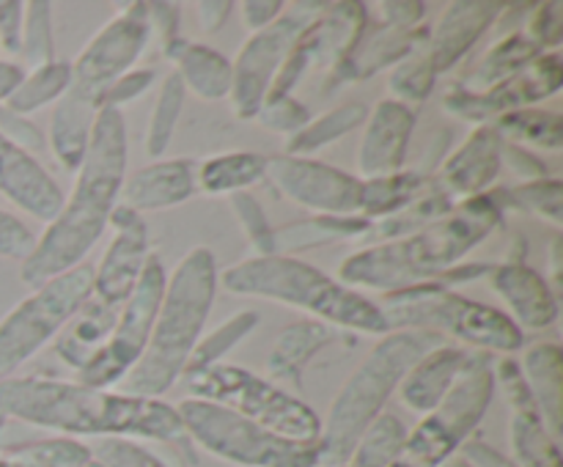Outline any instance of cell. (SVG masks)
Masks as SVG:
<instances>
[{"label":"cell","mask_w":563,"mask_h":467,"mask_svg":"<svg viewBox=\"0 0 563 467\" xmlns=\"http://www.w3.org/2000/svg\"><path fill=\"white\" fill-rule=\"evenodd\" d=\"M231 209H234L236 220H240L242 231H245L247 242L256 251V256H275V229L269 223L267 212L258 203L256 196L251 192H234L231 196Z\"/></svg>","instance_id":"47"},{"label":"cell","mask_w":563,"mask_h":467,"mask_svg":"<svg viewBox=\"0 0 563 467\" xmlns=\"http://www.w3.org/2000/svg\"><path fill=\"white\" fill-rule=\"evenodd\" d=\"M148 42L152 25L146 3H126L71 60L69 88L58 99L49 119V146L66 170H77L82 163L104 93L135 66Z\"/></svg>","instance_id":"5"},{"label":"cell","mask_w":563,"mask_h":467,"mask_svg":"<svg viewBox=\"0 0 563 467\" xmlns=\"http://www.w3.org/2000/svg\"><path fill=\"white\" fill-rule=\"evenodd\" d=\"M366 115L368 108L363 102H344L339 108L328 110V113L317 115V119L311 115V121L300 132L286 137V154H291V157H311L313 152L330 146L333 141L366 124Z\"/></svg>","instance_id":"36"},{"label":"cell","mask_w":563,"mask_h":467,"mask_svg":"<svg viewBox=\"0 0 563 467\" xmlns=\"http://www.w3.org/2000/svg\"><path fill=\"white\" fill-rule=\"evenodd\" d=\"M165 280H168V275H165L163 262L152 253L135 289L119 308V316H115L108 341L77 371V382L88 385V388L110 390L132 371V366L141 360L143 349H146L148 335H152L154 319H157L159 302H163Z\"/></svg>","instance_id":"13"},{"label":"cell","mask_w":563,"mask_h":467,"mask_svg":"<svg viewBox=\"0 0 563 467\" xmlns=\"http://www.w3.org/2000/svg\"><path fill=\"white\" fill-rule=\"evenodd\" d=\"M9 421L60 432L64 437H132L176 445L192 456L176 404L163 399L99 390L53 377L0 379V434Z\"/></svg>","instance_id":"1"},{"label":"cell","mask_w":563,"mask_h":467,"mask_svg":"<svg viewBox=\"0 0 563 467\" xmlns=\"http://www.w3.org/2000/svg\"><path fill=\"white\" fill-rule=\"evenodd\" d=\"M522 379L531 390L537 410L544 426L555 440L561 437V410H563V355L559 344H531L522 352L520 363Z\"/></svg>","instance_id":"29"},{"label":"cell","mask_w":563,"mask_h":467,"mask_svg":"<svg viewBox=\"0 0 563 467\" xmlns=\"http://www.w3.org/2000/svg\"><path fill=\"white\" fill-rule=\"evenodd\" d=\"M372 231V220L363 214H313V218L297 220V223L275 229V256H291L297 251H311V247L333 245V242L357 240V236Z\"/></svg>","instance_id":"32"},{"label":"cell","mask_w":563,"mask_h":467,"mask_svg":"<svg viewBox=\"0 0 563 467\" xmlns=\"http://www.w3.org/2000/svg\"><path fill=\"white\" fill-rule=\"evenodd\" d=\"M0 196L47 223L64 203V190L53 174L5 132H0Z\"/></svg>","instance_id":"19"},{"label":"cell","mask_w":563,"mask_h":467,"mask_svg":"<svg viewBox=\"0 0 563 467\" xmlns=\"http://www.w3.org/2000/svg\"><path fill=\"white\" fill-rule=\"evenodd\" d=\"M198 20H201V27L207 33H218L225 22L231 20V11H234V3L229 0H201L196 3Z\"/></svg>","instance_id":"58"},{"label":"cell","mask_w":563,"mask_h":467,"mask_svg":"<svg viewBox=\"0 0 563 467\" xmlns=\"http://www.w3.org/2000/svg\"><path fill=\"white\" fill-rule=\"evenodd\" d=\"M563 5L561 3H542L533 5L528 14L526 33L533 42L542 47V53H553L561 42V27H563Z\"/></svg>","instance_id":"50"},{"label":"cell","mask_w":563,"mask_h":467,"mask_svg":"<svg viewBox=\"0 0 563 467\" xmlns=\"http://www.w3.org/2000/svg\"><path fill=\"white\" fill-rule=\"evenodd\" d=\"M374 9L379 11V22L390 27H418L427 14V5L418 3V0H390V3H377Z\"/></svg>","instance_id":"55"},{"label":"cell","mask_w":563,"mask_h":467,"mask_svg":"<svg viewBox=\"0 0 563 467\" xmlns=\"http://www.w3.org/2000/svg\"><path fill=\"white\" fill-rule=\"evenodd\" d=\"M110 225L115 229V234L102 262L93 269V297L104 305L121 308L152 256V236H148L146 218L132 212L124 203L113 209Z\"/></svg>","instance_id":"18"},{"label":"cell","mask_w":563,"mask_h":467,"mask_svg":"<svg viewBox=\"0 0 563 467\" xmlns=\"http://www.w3.org/2000/svg\"><path fill=\"white\" fill-rule=\"evenodd\" d=\"M126 159L130 141L124 113L102 108L93 121L82 163L75 170V187L69 196H64L58 214L49 220L44 234L33 242L31 253L20 262L22 283L36 289L44 280L86 262L110 225V214L119 207Z\"/></svg>","instance_id":"2"},{"label":"cell","mask_w":563,"mask_h":467,"mask_svg":"<svg viewBox=\"0 0 563 467\" xmlns=\"http://www.w3.org/2000/svg\"><path fill=\"white\" fill-rule=\"evenodd\" d=\"M335 341V330L319 319H302V322L289 324L275 338L273 352H269L267 371L269 382L300 388L306 368L311 366L313 357Z\"/></svg>","instance_id":"28"},{"label":"cell","mask_w":563,"mask_h":467,"mask_svg":"<svg viewBox=\"0 0 563 467\" xmlns=\"http://www.w3.org/2000/svg\"><path fill=\"white\" fill-rule=\"evenodd\" d=\"M509 440L515 467H563L559 440L548 432L533 401L511 407Z\"/></svg>","instance_id":"34"},{"label":"cell","mask_w":563,"mask_h":467,"mask_svg":"<svg viewBox=\"0 0 563 467\" xmlns=\"http://www.w3.org/2000/svg\"><path fill=\"white\" fill-rule=\"evenodd\" d=\"M185 99H187L185 82L179 80L176 71H170V75L163 80V86H159L157 102H154L152 119H148V126H146V137H143V143H146V154L152 159H163V154L168 152L176 126H179L181 110H185Z\"/></svg>","instance_id":"41"},{"label":"cell","mask_w":563,"mask_h":467,"mask_svg":"<svg viewBox=\"0 0 563 467\" xmlns=\"http://www.w3.org/2000/svg\"><path fill=\"white\" fill-rule=\"evenodd\" d=\"M429 31L427 27H390L377 22V25L363 27L361 42L355 44L350 55L330 71V86L339 88L344 82L368 80L377 71L388 69V66L401 64L407 55L421 49L427 44Z\"/></svg>","instance_id":"24"},{"label":"cell","mask_w":563,"mask_h":467,"mask_svg":"<svg viewBox=\"0 0 563 467\" xmlns=\"http://www.w3.org/2000/svg\"><path fill=\"white\" fill-rule=\"evenodd\" d=\"M561 236H555L553 240V247H550V264H553V280L555 283H561Z\"/></svg>","instance_id":"61"},{"label":"cell","mask_w":563,"mask_h":467,"mask_svg":"<svg viewBox=\"0 0 563 467\" xmlns=\"http://www.w3.org/2000/svg\"><path fill=\"white\" fill-rule=\"evenodd\" d=\"M220 286L231 294L264 297L300 308L330 327L357 330L368 335L390 333L377 302L297 256L242 258L223 269Z\"/></svg>","instance_id":"7"},{"label":"cell","mask_w":563,"mask_h":467,"mask_svg":"<svg viewBox=\"0 0 563 467\" xmlns=\"http://www.w3.org/2000/svg\"><path fill=\"white\" fill-rule=\"evenodd\" d=\"M16 467H86L93 459L91 445L77 437H49L5 451Z\"/></svg>","instance_id":"44"},{"label":"cell","mask_w":563,"mask_h":467,"mask_svg":"<svg viewBox=\"0 0 563 467\" xmlns=\"http://www.w3.org/2000/svg\"><path fill=\"white\" fill-rule=\"evenodd\" d=\"M198 192L196 163L185 157L154 159L130 174L121 185L119 203L132 212H157V209L179 207Z\"/></svg>","instance_id":"25"},{"label":"cell","mask_w":563,"mask_h":467,"mask_svg":"<svg viewBox=\"0 0 563 467\" xmlns=\"http://www.w3.org/2000/svg\"><path fill=\"white\" fill-rule=\"evenodd\" d=\"M324 9H328V3H311V0L286 3L284 14L273 25L258 33H251V38L242 44L240 53H236V60L231 64L234 75H231L229 99L236 119H256V113L267 102L269 91H273V82L278 77L280 66H284L286 55L291 53L300 33Z\"/></svg>","instance_id":"14"},{"label":"cell","mask_w":563,"mask_h":467,"mask_svg":"<svg viewBox=\"0 0 563 467\" xmlns=\"http://www.w3.org/2000/svg\"><path fill=\"white\" fill-rule=\"evenodd\" d=\"M495 355L467 349L460 377L438 407L407 434L401 459L412 467H443L471 440L495 399Z\"/></svg>","instance_id":"11"},{"label":"cell","mask_w":563,"mask_h":467,"mask_svg":"<svg viewBox=\"0 0 563 467\" xmlns=\"http://www.w3.org/2000/svg\"><path fill=\"white\" fill-rule=\"evenodd\" d=\"M33 242V231L16 218L14 212H5L0 209V258H25L31 253Z\"/></svg>","instance_id":"51"},{"label":"cell","mask_w":563,"mask_h":467,"mask_svg":"<svg viewBox=\"0 0 563 467\" xmlns=\"http://www.w3.org/2000/svg\"><path fill=\"white\" fill-rule=\"evenodd\" d=\"M163 53L174 64V71L185 82L187 91H192L196 97L218 102L231 93V75L234 71H231V60L220 49L176 36L168 44H163Z\"/></svg>","instance_id":"27"},{"label":"cell","mask_w":563,"mask_h":467,"mask_svg":"<svg viewBox=\"0 0 563 467\" xmlns=\"http://www.w3.org/2000/svg\"><path fill=\"white\" fill-rule=\"evenodd\" d=\"M69 77L71 60L55 58L49 64L33 66L31 71H25V77L14 88V93L5 99L3 108L11 110L14 115L36 113V110L47 108L49 102H58L64 97L66 88H69Z\"/></svg>","instance_id":"38"},{"label":"cell","mask_w":563,"mask_h":467,"mask_svg":"<svg viewBox=\"0 0 563 467\" xmlns=\"http://www.w3.org/2000/svg\"><path fill=\"white\" fill-rule=\"evenodd\" d=\"M218 258L209 247L198 245L181 256L165 280L163 302L154 319L152 335L141 360L119 382L121 393L163 399L181 377L187 360L201 341L203 327L218 297Z\"/></svg>","instance_id":"4"},{"label":"cell","mask_w":563,"mask_h":467,"mask_svg":"<svg viewBox=\"0 0 563 467\" xmlns=\"http://www.w3.org/2000/svg\"><path fill=\"white\" fill-rule=\"evenodd\" d=\"M267 176V157L256 152H225L207 157L196 165L198 190L209 196H234L245 192Z\"/></svg>","instance_id":"33"},{"label":"cell","mask_w":563,"mask_h":467,"mask_svg":"<svg viewBox=\"0 0 563 467\" xmlns=\"http://www.w3.org/2000/svg\"><path fill=\"white\" fill-rule=\"evenodd\" d=\"M504 3H489V0H460L445 9L440 16L438 27L429 31L427 44L421 47L423 58L434 69V75L454 69L473 47L478 38L504 16Z\"/></svg>","instance_id":"21"},{"label":"cell","mask_w":563,"mask_h":467,"mask_svg":"<svg viewBox=\"0 0 563 467\" xmlns=\"http://www.w3.org/2000/svg\"><path fill=\"white\" fill-rule=\"evenodd\" d=\"M561 86V55L553 49V53H542L539 58H533L520 75H515L511 80L500 82V86L489 88L484 93H467L462 88L451 86L449 93L443 97V108L449 113L460 115V119L487 124L489 119L495 121L498 115L509 113V110L533 108V102H542V99L559 93Z\"/></svg>","instance_id":"17"},{"label":"cell","mask_w":563,"mask_h":467,"mask_svg":"<svg viewBox=\"0 0 563 467\" xmlns=\"http://www.w3.org/2000/svg\"><path fill=\"white\" fill-rule=\"evenodd\" d=\"M22 22H25V3L0 0V47L5 55H20Z\"/></svg>","instance_id":"53"},{"label":"cell","mask_w":563,"mask_h":467,"mask_svg":"<svg viewBox=\"0 0 563 467\" xmlns=\"http://www.w3.org/2000/svg\"><path fill=\"white\" fill-rule=\"evenodd\" d=\"M432 185V176L418 168H405L399 174L377 176V179H363L361 192V214L363 218H388L405 209L412 198L421 196Z\"/></svg>","instance_id":"35"},{"label":"cell","mask_w":563,"mask_h":467,"mask_svg":"<svg viewBox=\"0 0 563 467\" xmlns=\"http://www.w3.org/2000/svg\"><path fill=\"white\" fill-rule=\"evenodd\" d=\"M284 0H245V3H240L242 22H245L251 33H258L264 31V27L273 25V22L284 14Z\"/></svg>","instance_id":"56"},{"label":"cell","mask_w":563,"mask_h":467,"mask_svg":"<svg viewBox=\"0 0 563 467\" xmlns=\"http://www.w3.org/2000/svg\"><path fill=\"white\" fill-rule=\"evenodd\" d=\"M500 146H504V141H500L498 132L493 130V124H478L476 130L462 141V146L443 159L440 176L434 181H438L456 203L467 201V198L487 196L489 187H493L495 179L500 176V168H504Z\"/></svg>","instance_id":"22"},{"label":"cell","mask_w":563,"mask_h":467,"mask_svg":"<svg viewBox=\"0 0 563 467\" xmlns=\"http://www.w3.org/2000/svg\"><path fill=\"white\" fill-rule=\"evenodd\" d=\"M434 82H438V75L429 66V60L423 58L421 49H416L412 55H407L401 64L394 66L390 71V99L396 102H427L429 93L434 91Z\"/></svg>","instance_id":"46"},{"label":"cell","mask_w":563,"mask_h":467,"mask_svg":"<svg viewBox=\"0 0 563 467\" xmlns=\"http://www.w3.org/2000/svg\"><path fill=\"white\" fill-rule=\"evenodd\" d=\"M465 360L467 349L454 346L451 341L429 349L399 382L401 401H405L412 412H418V415H429V412L443 401V396L449 393L451 385L456 382Z\"/></svg>","instance_id":"26"},{"label":"cell","mask_w":563,"mask_h":467,"mask_svg":"<svg viewBox=\"0 0 563 467\" xmlns=\"http://www.w3.org/2000/svg\"><path fill=\"white\" fill-rule=\"evenodd\" d=\"M366 22L368 5L352 3V0L328 3V9L300 33L291 53L286 55L269 97H289L300 86L302 77L311 69H319V66L333 71L355 49V44L361 42Z\"/></svg>","instance_id":"15"},{"label":"cell","mask_w":563,"mask_h":467,"mask_svg":"<svg viewBox=\"0 0 563 467\" xmlns=\"http://www.w3.org/2000/svg\"><path fill=\"white\" fill-rule=\"evenodd\" d=\"M115 316H119V308L104 305L97 297H88L86 305L71 316V322L60 330V338L55 344L60 360L69 368L80 371L93 355L104 346L110 330H113Z\"/></svg>","instance_id":"31"},{"label":"cell","mask_w":563,"mask_h":467,"mask_svg":"<svg viewBox=\"0 0 563 467\" xmlns=\"http://www.w3.org/2000/svg\"><path fill=\"white\" fill-rule=\"evenodd\" d=\"M410 429L405 426L396 412L385 410L372 426L363 432V437L357 440L355 451H352L346 467H388L405 454V443Z\"/></svg>","instance_id":"39"},{"label":"cell","mask_w":563,"mask_h":467,"mask_svg":"<svg viewBox=\"0 0 563 467\" xmlns=\"http://www.w3.org/2000/svg\"><path fill=\"white\" fill-rule=\"evenodd\" d=\"M377 308L383 311L388 330H429L493 355L495 352L511 355L526 344V333L517 327L509 313L438 283L410 286L385 294Z\"/></svg>","instance_id":"8"},{"label":"cell","mask_w":563,"mask_h":467,"mask_svg":"<svg viewBox=\"0 0 563 467\" xmlns=\"http://www.w3.org/2000/svg\"><path fill=\"white\" fill-rule=\"evenodd\" d=\"M256 119L262 121L264 130L291 137L311 121V110H308L306 102L289 93V97H269L256 113Z\"/></svg>","instance_id":"49"},{"label":"cell","mask_w":563,"mask_h":467,"mask_svg":"<svg viewBox=\"0 0 563 467\" xmlns=\"http://www.w3.org/2000/svg\"><path fill=\"white\" fill-rule=\"evenodd\" d=\"M412 132H416V113L410 104L383 99L366 115L361 148H357V168L366 179L390 176L405 170L407 152H410Z\"/></svg>","instance_id":"20"},{"label":"cell","mask_w":563,"mask_h":467,"mask_svg":"<svg viewBox=\"0 0 563 467\" xmlns=\"http://www.w3.org/2000/svg\"><path fill=\"white\" fill-rule=\"evenodd\" d=\"M443 467H473V465H471V462H467V459H462V456H456V459L445 462Z\"/></svg>","instance_id":"62"},{"label":"cell","mask_w":563,"mask_h":467,"mask_svg":"<svg viewBox=\"0 0 563 467\" xmlns=\"http://www.w3.org/2000/svg\"><path fill=\"white\" fill-rule=\"evenodd\" d=\"M93 294V267L82 262L44 280L0 319V379L14 377L44 344L55 338Z\"/></svg>","instance_id":"12"},{"label":"cell","mask_w":563,"mask_h":467,"mask_svg":"<svg viewBox=\"0 0 563 467\" xmlns=\"http://www.w3.org/2000/svg\"><path fill=\"white\" fill-rule=\"evenodd\" d=\"M344 467H346V465H344Z\"/></svg>","instance_id":"64"},{"label":"cell","mask_w":563,"mask_h":467,"mask_svg":"<svg viewBox=\"0 0 563 467\" xmlns=\"http://www.w3.org/2000/svg\"><path fill=\"white\" fill-rule=\"evenodd\" d=\"M154 77H157L154 69H130L124 77H119V80L108 88V93H104L102 99V108L121 110V104L135 102L141 93H146L148 88H152Z\"/></svg>","instance_id":"52"},{"label":"cell","mask_w":563,"mask_h":467,"mask_svg":"<svg viewBox=\"0 0 563 467\" xmlns=\"http://www.w3.org/2000/svg\"><path fill=\"white\" fill-rule=\"evenodd\" d=\"M267 176L286 198L313 212L339 218L361 214L363 179L322 159L280 154L267 159Z\"/></svg>","instance_id":"16"},{"label":"cell","mask_w":563,"mask_h":467,"mask_svg":"<svg viewBox=\"0 0 563 467\" xmlns=\"http://www.w3.org/2000/svg\"><path fill=\"white\" fill-rule=\"evenodd\" d=\"M91 451L102 467H170L163 456L132 437H99Z\"/></svg>","instance_id":"48"},{"label":"cell","mask_w":563,"mask_h":467,"mask_svg":"<svg viewBox=\"0 0 563 467\" xmlns=\"http://www.w3.org/2000/svg\"><path fill=\"white\" fill-rule=\"evenodd\" d=\"M146 14L152 36L163 38V44L179 36V5L176 3H146Z\"/></svg>","instance_id":"57"},{"label":"cell","mask_w":563,"mask_h":467,"mask_svg":"<svg viewBox=\"0 0 563 467\" xmlns=\"http://www.w3.org/2000/svg\"><path fill=\"white\" fill-rule=\"evenodd\" d=\"M500 159H504V165H509V168L515 170L517 176H522L526 181L548 179L550 176L548 165H544L537 154L528 152V148L522 146H515V143L504 141V146H500Z\"/></svg>","instance_id":"54"},{"label":"cell","mask_w":563,"mask_h":467,"mask_svg":"<svg viewBox=\"0 0 563 467\" xmlns=\"http://www.w3.org/2000/svg\"><path fill=\"white\" fill-rule=\"evenodd\" d=\"M539 55H542V47L526 31H511L482 55V60L467 75V80L456 82V88L467 93H484L489 88L500 86V82L511 80L515 75H520Z\"/></svg>","instance_id":"30"},{"label":"cell","mask_w":563,"mask_h":467,"mask_svg":"<svg viewBox=\"0 0 563 467\" xmlns=\"http://www.w3.org/2000/svg\"><path fill=\"white\" fill-rule=\"evenodd\" d=\"M258 322H262V316L247 308V311H240V313H234V316L225 319V322L220 324V327H214L212 333L201 335V341H198L196 349H192L190 360H187L185 377L192 371H203V368L218 366V363L223 360L229 352H234L236 346H240L242 341H245L247 335L258 327Z\"/></svg>","instance_id":"42"},{"label":"cell","mask_w":563,"mask_h":467,"mask_svg":"<svg viewBox=\"0 0 563 467\" xmlns=\"http://www.w3.org/2000/svg\"><path fill=\"white\" fill-rule=\"evenodd\" d=\"M20 58L27 64L42 66L55 60V36H53V5L44 0L25 3V22H22V47Z\"/></svg>","instance_id":"45"},{"label":"cell","mask_w":563,"mask_h":467,"mask_svg":"<svg viewBox=\"0 0 563 467\" xmlns=\"http://www.w3.org/2000/svg\"><path fill=\"white\" fill-rule=\"evenodd\" d=\"M187 390L192 399L214 401L269 432L280 434L297 443H317L322 434V418L311 404L295 396L291 390L234 366V363H218L203 371H192L185 377Z\"/></svg>","instance_id":"9"},{"label":"cell","mask_w":563,"mask_h":467,"mask_svg":"<svg viewBox=\"0 0 563 467\" xmlns=\"http://www.w3.org/2000/svg\"><path fill=\"white\" fill-rule=\"evenodd\" d=\"M0 467H16V465H14V462L9 459V456H5V454H0Z\"/></svg>","instance_id":"63"},{"label":"cell","mask_w":563,"mask_h":467,"mask_svg":"<svg viewBox=\"0 0 563 467\" xmlns=\"http://www.w3.org/2000/svg\"><path fill=\"white\" fill-rule=\"evenodd\" d=\"M456 207L454 198L432 179V185L421 192L418 198H412L405 209H399L396 214H388V218L372 223V231H377L385 240H396V236H407L412 231L423 229V225L434 223L438 218L449 214L451 209Z\"/></svg>","instance_id":"40"},{"label":"cell","mask_w":563,"mask_h":467,"mask_svg":"<svg viewBox=\"0 0 563 467\" xmlns=\"http://www.w3.org/2000/svg\"><path fill=\"white\" fill-rule=\"evenodd\" d=\"M449 338L429 330H390L385 333L366 360L346 377L330 404L319 434V467H344L357 440L385 412L390 396L399 390L405 374L434 346Z\"/></svg>","instance_id":"6"},{"label":"cell","mask_w":563,"mask_h":467,"mask_svg":"<svg viewBox=\"0 0 563 467\" xmlns=\"http://www.w3.org/2000/svg\"><path fill=\"white\" fill-rule=\"evenodd\" d=\"M22 77H25L22 64H14V60H0V104L14 93V88L22 82Z\"/></svg>","instance_id":"60"},{"label":"cell","mask_w":563,"mask_h":467,"mask_svg":"<svg viewBox=\"0 0 563 467\" xmlns=\"http://www.w3.org/2000/svg\"><path fill=\"white\" fill-rule=\"evenodd\" d=\"M500 225L504 209L493 192L467 198L449 214L412 234L352 253L339 267V280L355 291L372 289L383 294L423 283L443 286L445 273L462 264V258L476 251Z\"/></svg>","instance_id":"3"},{"label":"cell","mask_w":563,"mask_h":467,"mask_svg":"<svg viewBox=\"0 0 563 467\" xmlns=\"http://www.w3.org/2000/svg\"><path fill=\"white\" fill-rule=\"evenodd\" d=\"M500 141L515 143L522 148H548L559 152L563 143V119L553 110L542 108H520L498 115L493 124Z\"/></svg>","instance_id":"37"},{"label":"cell","mask_w":563,"mask_h":467,"mask_svg":"<svg viewBox=\"0 0 563 467\" xmlns=\"http://www.w3.org/2000/svg\"><path fill=\"white\" fill-rule=\"evenodd\" d=\"M500 209H522L528 214L548 220V223L561 225L563 220V185L559 176H548V179L522 181L517 187H504V190H489Z\"/></svg>","instance_id":"43"},{"label":"cell","mask_w":563,"mask_h":467,"mask_svg":"<svg viewBox=\"0 0 563 467\" xmlns=\"http://www.w3.org/2000/svg\"><path fill=\"white\" fill-rule=\"evenodd\" d=\"M487 278L495 294L504 297L509 316L520 330H548L559 322V297L544 275L528 267L522 258L495 264Z\"/></svg>","instance_id":"23"},{"label":"cell","mask_w":563,"mask_h":467,"mask_svg":"<svg viewBox=\"0 0 563 467\" xmlns=\"http://www.w3.org/2000/svg\"><path fill=\"white\" fill-rule=\"evenodd\" d=\"M190 443L209 451L218 459L240 467H319L317 443H297L286 440L234 410L214 401L181 399L176 404Z\"/></svg>","instance_id":"10"},{"label":"cell","mask_w":563,"mask_h":467,"mask_svg":"<svg viewBox=\"0 0 563 467\" xmlns=\"http://www.w3.org/2000/svg\"><path fill=\"white\" fill-rule=\"evenodd\" d=\"M462 459L471 462L473 467H515L506 456H500L498 451L489 448L487 443H476V440H467L462 445Z\"/></svg>","instance_id":"59"}]
</instances>
